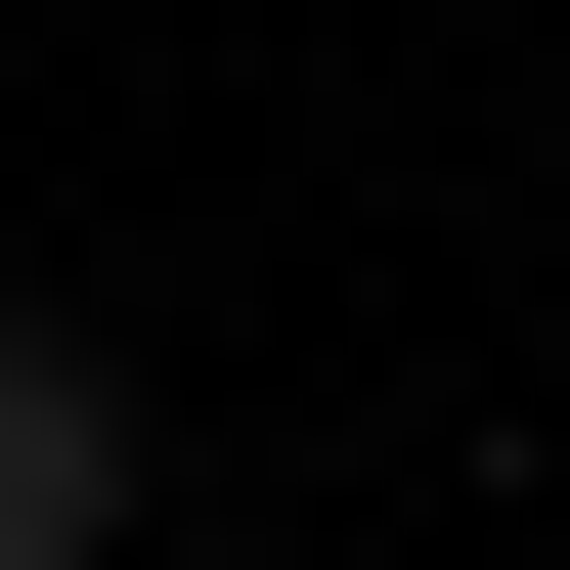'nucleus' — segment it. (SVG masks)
Returning a JSON list of instances; mask_svg holds the SVG:
<instances>
[{
    "label": "nucleus",
    "mask_w": 570,
    "mask_h": 570,
    "mask_svg": "<svg viewBox=\"0 0 570 570\" xmlns=\"http://www.w3.org/2000/svg\"><path fill=\"white\" fill-rule=\"evenodd\" d=\"M0 570H132V352L0 307Z\"/></svg>",
    "instance_id": "f257e3e1"
}]
</instances>
